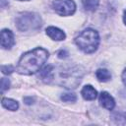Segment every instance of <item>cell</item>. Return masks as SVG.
I'll list each match as a JSON object with an SVG mask.
<instances>
[{
    "instance_id": "cell-1",
    "label": "cell",
    "mask_w": 126,
    "mask_h": 126,
    "mask_svg": "<svg viewBox=\"0 0 126 126\" xmlns=\"http://www.w3.org/2000/svg\"><path fill=\"white\" fill-rule=\"evenodd\" d=\"M48 58V52L44 48H35L26 52L20 58L17 71L22 75H32L40 70Z\"/></svg>"
},
{
    "instance_id": "cell-2",
    "label": "cell",
    "mask_w": 126,
    "mask_h": 126,
    "mask_svg": "<svg viewBox=\"0 0 126 126\" xmlns=\"http://www.w3.org/2000/svg\"><path fill=\"white\" fill-rule=\"evenodd\" d=\"M83 70L79 66L60 67L57 71L53 70V81L57 85L66 89H75L82 81Z\"/></svg>"
},
{
    "instance_id": "cell-3",
    "label": "cell",
    "mask_w": 126,
    "mask_h": 126,
    "mask_svg": "<svg viewBox=\"0 0 126 126\" xmlns=\"http://www.w3.org/2000/svg\"><path fill=\"white\" fill-rule=\"evenodd\" d=\"M77 46L85 53L94 52L99 44V35L93 29H86L75 39Z\"/></svg>"
},
{
    "instance_id": "cell-4",
    "label": "cell",
    "mask_w": 126,
    "mask_h": 126,
    "mask_svg": "<svg viewBox=\"0 0 126 126\" xmlns=\"http://www.w3.org/2000/svg\"><path fill=\"white\" fill-rule=\"evenodd\" d=\"M16 25L21 32H33L41 27V19L35 13L25 12L17 17Z\"/></svg>"
},
{
    "instance_id": "cell-5",
    "label": "cell",
    "mask_w": 126,
    "mask_h": 126,
    "mask_svg": "<svg viewBox=\"0 0 126 126\" xmlns=\"http://www.w3.org/2000/svg\"><path fill=\"white\" fill-rule=\"evenodd\" d=\"M52 7L54 11L60 16L73 15L76 10V4L73 0H54Z\"/></svg>"
},
{
    "instance_id": "cell-6",
    "label": "cell",
    "mask_w": 126,
    "mask_h": 126,
    "mask_svg": "<svg viewBox=\"0 0 126 126\" xmlns=\"http://www.w3.org/2000/svg\"><path fill=\"white\" fill-rule=\"evenodd\" d=\"M15 44L14 34L10 30H2L1 32V46L5 49H10Z\"/></svg>"
},
{
    "instance_id": "cell-7",
    "label": "cell",
    "mask_w": 126,
    "mask_h": 126,
    "mask_svg": "<svg viewBox=\"0 0 126 126\" xmlns=\"http://www.w3.org/2000/svg\"><path fill=\"white\" fill-rule=\"evenodd\" d=\"M99 102L104 108H106L108 110L113 109L115 106V101H114L113 97L106 92H102L99 94Z\"/></svg>"
},
{
    "instance_id": "cell-8",
    "label": "cell",
    "mask_w": 126,
    "mask_h": 126,
    "mask_svg": "<svg viewBox=\"0 0 126 126\" xmlns=\"http://www.w3.org/2000/svg\"><path fill=\"white\" fill-rule=\"evenodd\" d=\"M46 34L54 40H63L66 37L64 32L55 27H48L46 29Z\"/></svg>"
},
{
    "instance_id": "cell-9",
    "label": "cell",
    "mask_w": 126,
    "mask_h": 126,
    "mask_svg": "<svg viewBox=\"0 0 126 126\" xmlns=\"http://www.w3.org/2000/svg\"><path fill=\"white\" fill-rule=\"evenodd\" d=\"M83 97L87 100H93L96 97L97 95V92L94 90V88H93L91 85H87L85 86L83 89H82V92H81Z\"/></svg>"
},
{
    "instance_id": "cell-10",
    "label": "cell",
    "mask_w": 126,
    "mask_h": 126,
    "mask_svg": "<svg viewBox=\"0 0 126 126\" xmlns=\"http://www.w3.org/2000/svg\"><path fill=\"white\" fill-rule=\"evenodd\" d=\"M40 78L44 83H51L53 81V67L48 65L45 66L41 71H40Z\"/></svg>"
},
{
    "instance_id": "cell-11",
    "label": "cell",
    "mask_w": 126,
    "mask_h": 126,
    "mask_svg": "<svg viewBox=\"0 0 126 126\" xmlns=\"http://www.w3.org/2000/svg\"><path fill=\"white\" fill-rule=\"evenodd\" d=\"M2 105H3L5 108H7V109H9V110H11V111H15V110H17V109L19 108V103H18V101L14 100V99H12V98H7V97L2 98Z\"/></svg>"
},
{
    "instance_id": "cell-12",
    "label": "cell",
    "mask_w": 126,
    "mask_h": 126,
    "mask_svg": "<svg viewBox=\"0 0 126 126\" xmlns=\"http://www.w3.org/2000/svg\"><path fill=\"white\" fill-rule=\"evenodd\" d=\"M95 76L100 82H107L111 78V74L106 69H98L95 73Z\"/></svg>"
},
{
    "instance_id": "cell-13",
    "label": "cell",
    "mask_w": 126,
    "mask_h": 126,
    "mask_svg": "<svg viewBox=\"0 0 126 126\" xmlns=\"http://www.w3.org/2000/svg\"><path fill=\"white\" fill-rule=\"evenodd\" d=\"M98 0H83V6L87 11H94L98 7Z\"/></svg>"
},
{
    "instance_id": "cell-14",
    "label": "cell",
    "mask_w": 126,
    "mask_h": 126,
    "mask_svg": "<svg viewBox=\"0 0 126 126\" xmlns=\"http://www.w3.org/2000/svg\"><path fill=\"white\" fill-rule=\"evenodd\" d=\"M61 99L66 102H75L77 100V96L75 94H64L61 95Z\"/></svg>"
},
{
    "instance_id": "cell-15",
    "label": "cell",
    "mask_w": 126,
    "mask_h": 126,
    "mask_svg": "<svg viewBox=\"0 0 126 126\" xmlns=\"http://www.w3.org/2000/svg\"><path fill=\"white\" fill-rule=\"evenodd\" d=\"M10 88V81L6 78H2L1 79V93H4L5 91H7Z\"/></svg>"
},
{
    "instance_id": "cell-16",
    "label": "cell",
    "mask_w": 126,
    "mask_h": 126,
    "mask_svg": "<svg viewBox=\"0 0 126 126\" xmlns=\"http://www.w3.org/2000/svg\"><path fill=\"white\" fill-rule=\"evenodd\" d=\"M1 70H2V73L3 74L9 75V74H11L14 71V67L12 65H5V66H2L1 67Z\"/></svg>"
},
{
    "instance_id": "cell-17",
    "label": "cell",
    "mask_w": 126,
    "mask_h": 126,
    "mask_svg": "<svg viewBox=\"0 0 126 126\" xmlns=\"http://www.w3.org/2000/svg\"><path fill=\"white\" fill-rule=\"evenodd\" d=\"M68 56V52L66 50H60L58 52V57L59 58H66Z\"/></svg>"
},
{
    "instance_id": "cell-18",
    "label": "cell",
    "mask_w": 126,
    "mask_h": 126,
    "mask_svg": "<svg viewBox=\"0 0 126 126\" xmlns=\"http://www.w3.org/2000/svg\"><path fill=\"white\" fill-rule=\"evenodd\" d=\"M24 101L26 104H32L33 103V98L31 96H26L24 97Z\"/></svg>"
},
{
    "instance_id": "cell-19",
    "label": "cell",
    "mask_w": 126,
    "mask_h": 126,
    "mask_svg": "<svg viewBox=\"0 0 126 126\" xmlns=\"http://www.w3.org/2000/svg\"><path fill=\"white\" fill-rule=\"evenodd\" d=\"M122 82H123V84H124V86L126 87V69L123 71V73H122Z\"/></svg>"
},
{
    "instance_id": "cell-20",
    "label": "cell",
    "mask_w": 126,
    "mask_h": 126,
    "mask_svg": "<svg viewBox=\"0 0 126 126\" xmlns=\"http://www.w3.org/2000/svg\"><path fill=\"white\" fill-rule=\"evenodd\" d=\"M1 3V8H4L6 5H8V2H6V0H0Z\"/></svg>"
},
{
    "instance_id": "cell-21",
    "label": "cell",
    "mask_w": 126,
    "mask_h": 126,
    "mask_svg": "<svg viewBox=\"0 0 126 126\" xmlns=\"http://www.w3.org/2000/svg\"><path fill=\"white\" fill-rule=\"evenodd\" d=\"M123 21H124V23H125V25H126V10L124 11V17H123Z\"/></svg>"
},
{
    "instance_id": "cell-22",
    "label": "cell",
    "mask_w": 126,
    "mask_h": 126,
    "mask_svg": "<svg viewBox=\"0 0 126 126\" xmlns=\"http://www.w3.org/2000/svg\"><path fill=\"white\" fill-rule=\"evenodd\" d=\"M19 1H29V0H19Z\"/></svg>"
}]
</instances>
